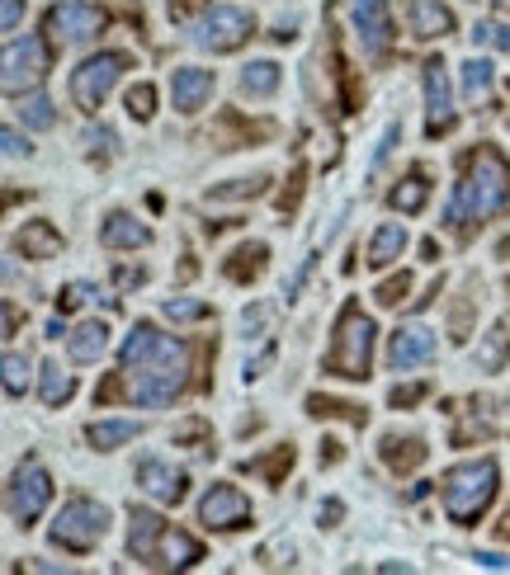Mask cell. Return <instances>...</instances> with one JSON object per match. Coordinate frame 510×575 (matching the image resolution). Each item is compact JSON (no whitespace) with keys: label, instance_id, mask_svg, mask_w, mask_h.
I'll list each match as a JSON object with an SVG mask.
<instances>
[{"label":"cell","instance_id":"cell-1","mask_svg":"<svg viewBox=\"0 0 510 575\" xmlns=\"http://www.w3.org/2000/svg\"><path fill=\"white\" fill-rule=\"evenodd\" d=\"M506 198H510V166H506V156L496 151V147H477L473 156H467L463 180H459V189H453V198H449L445 218H449L453 232H467L473 222L496 218V212L506 208Z\"/></svg>","mask_w":510,"mask_h":575},{"label":"cell","instance_id":"cell-2","mask_svg":"<svg viewBox=\"0 0 510 575\" xmlns=\"http://www.w3.org/2000/svg\"><path fill=\"white\" fill-rule=\"evenodd\" d=\"M496 481H501V472H496L491 457H477V463H459L445 472V514L453 524H473L487 514V505L496 500Z\"/></svg>","mask_w":510,"mask_h":575},{"label":"cell","instance_id":"cell-3","mask_svg":"<svg viewBox=\"0 0 510 575\" xmlns=\"http://www.w3.org/2000/svg\"><path fill=\"white\" fill-rule=\"evenodd\" d=\"M368 358H374V321L364 316V307H354L350 302V307L340 311V321H336V340H331V350H326L321 368L331 372V378L364 382Z\"/></svg>","mask_w":510,"mask_h":575},{"label":"cell","instance_id":"cell-4","mask_svg":"<svg viewBox=\"0 0 510 575\" xmlns=\"http://www.w3.org/2000/svg\"><path fill=\"white\" fill-rule=\"evenodd\" d=\"M194 48H208V52H236L241 42L255 34V20L251 10H236V5H208L198 10L190 24H184Z\"/></svg>","mask_w":510,"mask_h":575},{"label":"cell","instance_id":"cell-5","mask_svg":"<svg viewBox=\"0 0 510 575\" xmlns=\"http://www.w3.org/2000/svg\"><path fill=\"white\" fill-rule=\"evenodd\" d=\"M105 534H109V510L99 505V500H85V496L66 500L62 514H57L52 528H48V538L66 552H90Z\"/></svg>","mask_w":510,"mask_h":575},{"label":"cell","instance_id":"cell-6","mask_svg":"<svg viewBox=\"0 0 510 575\" xmlns=\"http://www.w3.org/2000/svg\"><path fill=\"white\" fill-rule=\"evenodd\" d=\"M184 382H190V358L175 364H142V368H123V396L137 406H170Z\"/></svg>","mask_w":510,"mask_h":575},{"label":"cell","instance_id":"cell-7","mask_svg":"<svg viewBox=\"0 0 510 575\" xmlns=\"http://www.w3.org/2000/svg\"><path fill=\"white\" fill-rule=\"evenodd\" d=\"M123 71H127V57L123 52L90 57V62H81L76 71H71V99H76L85 113H95L99 105H105V95L123 81Z\"/></svg>","mask_w":510,"mask_h":575},{"label":"cell","instance_id":"cell-8","mask_svg":"<svg viewBox=\"0 0 510 575\" xmlns=\"http://www.w3.org/2000/svg\"><path fill=\"white\" fill-rule=\"evenodd\" d=\"M48 500H52V477L42 472L38 463H24L20 472L10 477V491H5V510H10V519L28 528L38 519L42 510H48Z\"/></svg>","mask_w":510,"mask_h":575},{"label":"cell","instance_id":"cell-9","mask_svg":"<svg viewBox=\"0 0 510 575\" xmlns=\"http://www.w3.org/2000/svg\"><path fill=\"white\" fill-rule=\"evenodd\" d=\"M175 358H190L184 344L175 335H161L156 326H133V335L123 340L119 364L123 368H142V364H175Z\"/></svg>","mask_w":510,"mask_h":575},{"label":"cell","instance_id":"cell-10","mask_svg":"<svg viewBox=\"0 0 510 575\" xmlns=\"http://www.w3.org/2000/svg\"><path fill=\"white\" fill-rule=\"evenodd\" d=\"M42 71H48V42L42 38H10L5 42V95H20L24 85L42 81Z\"/></svg>","mask_w":510,"mask_h":575},{"label":"cell","instance_id":"cell-11","mask_svg":"<svg viewBox=\"0 0 510 575\" xmlns=\"http://www.w3.org/2000/svg\"><path fill=\"white\" fill-rule=\"evenodd\" d=\"M198 524L208 528H241L251 524V500L236 491V486H208V496L198 500Z\"/></svg>","mask_w":510,"mask_h":575},{"label":"cell","instance_id":"cell-12","mask_svg":"<svg viewBox=\"0 0 510 575\" xmlns=\"http://www.w3.org/2000/svg\"><path fill=\"white\" fill-rule=\"evenodd\" d=\"M350 20H354V34H360L364 52L368 57H382L392 48V14H388V0H354L350 5Z\"/></svg>","mask_w":510,"mask_h":575},{"label":"cell","instance_id":"cell-13","mask_svg":"<svg viewBox=\"0 0 510 575\" xmlns=\"http://www.w3.org/2000/svg\"><path fill=\"white\" fill-rule=\"evenodd\" d=\"M99 28H105V14L95 5H85V0H62V5H52V14H48V34L66 38V42H90Z\"/></svg>","mask_w":510,"mask_h":575},{"label":"cell","instance_id":"cell-14","mask_svg":"<svg viewBox=\"0 0 510 575\" xmlns=\"http://www.w3.org/2000/svg\"><path fill=\"white\" fill-rule=\"evenodd\" d=\"M453 127V95H449V71L445 62H425V133L439 137Z\"/></svg>","mask_w":510,"mask_h":575},{"label":"cell","instance_id":"cell-15","mask_svg":"<svg viewBox=\"0 0 510 575\" xmlns=\"http://www.w3.org/2000/svg\"><path fill=\"white\" fill-rule=\"evenodd\" d=\"M137 486L156 500V505H180L184 491H190V477H184L180 467L161 463V457H142V463H137Z\"/></svg>","mask_w":510,"mask_h":575},{"label":"cell","instance_id":"cell-16","mask_svg":"<svg viewBox=\"0 0 510 575\" xmlns=\"http://www.w3.org/2000/svg\"><path fill=\"white\" fill-rule=\"evenodd\" d=\"M435 358V330L425 326H397L392 330V344H388V364L402 372V368H421Z\"/></svg>","mask_w":510,"mask_h":575},{"label":"cell","instance_id":"cell-17","mask_svg":"<svg viewBox=\"0 0 510 575\" xmlns=\"http://www.w3.org/2000/svg\"><path fill=\"white\" fill-rule=\"evenodd\" d=\"M194 562H204V542L166 524V528H161V538H156V556H151V566H161V571H184V566H194Z\"/></svg>","mask_w":510,"mask_h":575},{"label":"cell","instance_id":"cell-18","mask_svg":"<svg viewBox=\"0 0 510 575\" xmlns=\"http://www.w3.org/2000/svg\"><path fill=\"white\" fill-rule=\"evenodd\" d=\"M212 71H204V66H180L175 71V81H170V95H175V109L180 113H198L212 99Z\"/></svg>","mask_w":510,"mask_h":575},{"label":"cell","instance_id":"cell-19","mask_svg":"<svg viewBox=\"0 0 510 575\" xmlns=\"http://www.w3.org/2000/svg\"><path fill=\"white\" fill-rule=\"evenodd\" d=\"M99 241H105L109 250H142L151 241V232L137 218H127V212H109L105 227H99Z\"/></svg>","mask_w":510,"mask_h":575},{"label":"cell","instance_id":"cell-20","mask_svg":"<svg viewBox=\"0 0 510 575\" xmlns=\"http://www.w3.org/2000/svg\"><path fill=\"white\" fill-rule=\"evenodd\" d=\"M161 528H166L161 514L133 510V528H127V552H133V562L151 566V548H156V538H161Z\"/></svg>","mask_w":510,"mask_h":575},{"label":"cell","instance_id":"cell-21","mask_svg":"<svg viewBox=\"0 0 510 575\" xmlns=\"http://www.w3.org/2000/svg\"><path fill=\"white\" fill-rule=\"evenodd\" d=\"M402 250H406V227L402 222H382L374 232V241H368V265L388 269L392 260H402Z\"/></svg>","mask_w":510,"mask_h":575},{"label":"cell","instance_id":"cell-22","mask_svg":"<svg viewBox=\"0 0 510 575\" xmlns=\"http://www.w3.org/2000/svg\"><path fill=\"white\" fill-rule=\"evenodd\" d=\"M66 350H71V358H76V364H95V358L109 350V326L105 321L76 326V330H71V340H66Z\"/></svg>","mask_w":510,"mask_h":575},{"label":"cell","instance_id":"cell-23","mask_svg":"<svg viewBox=\"0 0 510 575\" xmlns=\"http://www.w3.org/2000/svg\"><path fill=\"white\" fill-rule=\"evenodd\" d=\"M453 28V14L435 0H411V34L416 38H445Z\"/></svg>","mask_w":510,"mask_h":575},{"label":"cell","instance_id":"cell-24","mask_svg":"<svg viewBox=\"0 0 510 575\" xmlns=\"http://www.w3.org/2000/svg\"><path fill=\"white\" fill-rule=\"evenodd\" d=\"M20 246H24L28 260H52V255H62V232H57L52 222H28Z\"/></svg>","mask_w":510,"mask_h":575},{"label":"cell","instance_id":"cell-25","mask_svg":"<svg viewBox=\"0 0 510 575\" xmlns=\"http://www.w3.org/2000/svg\"><path fill=\"white\" fill-rule=\"evenodd\" d=\"M137 435H142V425H137V420H95L90 429H85V439H90L99 453L119 449V443H133Z\"/></svg>","mask_w":510,"mask_h":575},{"label":"cell","instance_id":"cell-26","mask_svg":"<svg viewBox=\"0 0 510 575\" xmlns=\"http://www.w3.org/2000/svg\"><path fill=\"white\" fill-rule=\"evenodd\" d=\"M506 354H510V330L506 326H491L477 344V368L482 372H501L506 368Z\"/></svg>","mask_w":510,"mask_h":575},{"label":"cell","instance_id":"cell-27","mask_svg":"<svg viewBox=\"0 0 510 575\" xmlns=\"http://www.w3.org/2000/svg\"><path fill=\"white\" fill-rule=\"evenodd\" d=\"M275 90H279V66H275V62H251V66H241V95L265 99V95H275Z\"/></svg>","mask_w":510,"mask_h":575},{"label":"cell","instance_id":"cell-28","mask_svg":"<svg viewBox=\"0 0 510 575\" xmlns=\"http://www.w3.org/2000/svg\"><path fill=\"white\" fill-rule=\"evenodd\" d=\"M38 392H42V406H66V401L76 396V378H71V372H62L57 364H42Z\"/></svg>","mask_w":510,"mask_h":575},{"label":"cell","instance_id":"cell-29","mask_svg":"<svg viewBox=\"0 0 510 575\" xmlns=\"http://www.w3.org/2000/svg\"><path fill=\"white\" fill-rule=\"evenodd\" d=\"M382 463H388L392 472H411L425 463V443L421 439H382Z\"/></svg>","mask_w":510,"mask_h":575},{"label":"cell","instance_id":"cell-30","mask_svg":"<svg viewBox=\"0 0 510 575\" xmlns=\"http://www.w3.org/2000/svg\"><path fill=\"white\" fill-rule=\"evenodd\" d=\"M491 81H496L491 62H482V57L463 62V95H467V99H487V95H491Z\"/></svg>","mask_w":510,"mask_h":575},{"label":"cell","instance_id":"cell-31","mask_svg":"<svg viewBox=\"0 0 510 575\" xmlns=\"http://www.w3.org/2000/svg\"><path fill=\"white\" fill-rule=\"evenodd\" d=\"M425 198H430V184H425V175H406V180L392 189V208H402V212H421V208H425Z\"/></svg>","mask_w":510,"mask_h":575},{"label":"cell","instance_id":"cell-32","mask_svg":"<svg viewBox=\"0 0 510 575\" xmlns=\"http://www.w3.org/2000/svg\"><path fill=\"white\" fill-rule=\"evenodd\" d=\"M265 269V246H241L236 255H232V265H227V279H236V283H246V279H255Z\"/></svg>","mask_w":510,"mask_h":575},{"label":"cell","instance_id":"cell-33","mask_svg":"<svg viewBox=\"0 0 510 575\" xmlns=\"http://www.w3.org/2000/svg\"><path fill=\"white\" fill-rule=\"evenodd\" d=\"M473 42H482V48H496V52H510V20H482V24H473Z\"/></svg>","mask_w":510,"mask_h":575},{"label":"cell","instance_id":"cell-34","mask_svg":"<svg viewBox=\"0 0 510 575\" xmlns=\"http://www.w3.org/2000/svg\"><path fill=\"white\" fill-rule=\"evenodd\" d=\"M20 113H24V123H28V127H38V133H48V127L57 123V113H52V99H48V95H28L24 105H20Z\"/></svg>","mask_w":510,"mask_h":575},{"label":"cell","instance_id":"cell-35","mask_svg":"<svg viewBox=\"0 0 510 575\" xmlns=\"http://www.w3.org/2000/svg\"><path fill=\"white\" fill-rule=\"evenodd\" d=\"M312 415H345L350 425H364V406H350V401H326V396H307Z\"/></svg>","mask_w":510,"mask_h":575},{"label":"cell","instance_id":"cell-36","mask_svg":"<svg viewBox=\"0 0 510 575\" xmlns=\"http://www.w3.org/2000/svg\"><path fill=\"white\" fill-rule=\"evenodd\" d=\"M127 113H133L137 123H147L151 113H156V90H151L147 81H142V85H133V90H127Z\"/></svg>","mask_w":510,"mask_h":575},{"label":"cell","instance_id":"cell-37","mask_svg":"<svg viewBox=\"0 0 510 575\" xmlns=\"http://www.w3.org/2000/svg\"><path fill=\"white\" fill-rule=\"evenodd\" d=\"M161 311H166V321H204L208 316L204 302H190V297H170Z\"/></svg>","mask_w":510,"mask_h":575},{"label":"cell","instance_id":"cell-38","mask_svg":"<svg viewBox=\"0 0 510 575\" xmlns=\"http://www.w3.org/2000/svg\"><path fill=\"white\" fill-rule=\"evenodd\" d=\"M28 387V364L20 354H5V396H24Z\"/></svg>","mask_w":510,"mask_h":575},{"label":"cell","instance_id":"cell-39","mask_svg":"<svg viewBox=\"0 0 510 575\" xmlns=\"http://www.w3.org/2000/svg\"><path fill=\"white\" fill-rule=\"evenodd\" d=\"M90 297H99L90 283H66L62 293H57V311H76V307H85Z\"/></svg>","mask_w":510,"mask_h":575},{"label":"cell","instance_id":"cell-40","mask_svg":"<svg viewBox=\"0 0 510 575\" xmlns=\"http://www.w3.org/2000/svg\"><path fill=\"white\" fill-rule=\"evenodd\" d=\"M406 293H411V279L406 274H392L388 283H378L374 297H378V307H397V302H402Z\"/></svg>","mask_w":510,"mask_h":575},{"label":"cell","instance_id":"cell-41","mask_svg":"<svg viewBox=\"0 0 510 575\" xmlns=\"http://www.w3.org/2000/svg\"><path fill=\"white\" fill-rule=\"evenodd\" d=\"M241 467H246V472H265V477L275 481L283 467H293V449H289V443H283V449H275V457H269V463H241Z\"/></svg>","mask_w":510,"mask_h":575},{"label":"cell","instance_id":"cell-42","mask_svg":"<svg viewBox=\"0 0 510 575\" xmlns=\"http://www.w3.org/2000/svg\"><path fill=\"white\" fill-rule=\"evenodd\" d=\"M85 147H90V156H113L119 137H113V127H90V133H85Z\"/></svg>","mask_w":510,"mask_h":575},{"label":"cell","instance_id":"cell-43","mask_svg":"<svg viewBox=\"0 0 510 575\" xmlns=\"http://www.w3.org/2000/svg\"><path fill=\"white\" fill-rule=\"evenodd\" d=\"M265 184H269L265 175H255V180H236V189H212V198H246V194L255 198V194L265 189Z\"/></svg>","mask_w":510,"mask_h":575},{"label":"cell","instance_id":"cell-44","mask_svg":"<svg viewBox=\"0 0 510 575\" xmlns=\"http://www.w3.org/2000/svg\"><path fill=\"white\" fill-rule=\"evenodd\" d=\"M20 20H24V0H0V24H5V34H20Z\"/></svg>","mask_w":510,"mask_h":575},{"label":"cell","instance_id":"cell-45","mask_svg":"<svg viewBox=\"0 0 510 575\" xmlns=\"http://www.w3.org/2000/svg\"><path fill=\"white\" fill-rule=\"evenodd\" d=\"M312 265H317V255H307V260L298 265V274H293L289 283H283V297H289V302H293L298 293H303V283H307V274H312Z\"/></svg>","mask_w":510,"mask_h":575},{"label":"cell","instance_id":"cell-46","mask_svg":"<svg viewBox=\"0 0 510 575\" xmlns=\"http://www.w3.org/2000/svg\"><path fill=\"white\" fill-rule=\"evenodd\" d=\"M421 396H425V387H421V382H411V387H397V392H392V406H416Z\"/></svg>","mask_w":510,"mask_h":575},{"label":"cell","instance_id":"cell-47","mask_svg":"<svg viewBox=\"0 0 510 575\" xmlns=\"http://www.w3.org/2000/svg\"><path fill=\"white\" fill-rule=\"evenodd\" d=\"M0 147H5V156H28V142L14 133V127H5V133H0Z\"/></svg>","mask_w":510,"mask_h":575},{"label":"cell","instance_id":"cell-48","mask_svg":"<svg viewBox=\"0 0 510 575\" xmlns=\"http://www.w3.org/2000/svg\"><path fill=\"white\" fill-rule=\"evenodd\" d=\"M473 562H477L482 571H510V556H501V552H477Z\"/></svg>","mask_w":510,"mask_h":575},{"label":"cell","instance_id":"cell-49","mask_svg":"<svg viewBox=\"0 0 510 575\" xmlns=\"http://www.w3.org/2000/svg\"><path fill=\"white\" fill-rule=\"evenodd\" d=\"M397 133H402V127H388V133H382V142H378V151H374V166H382V161H388V151H392V142H397Z\"/></svg>","mask_w":510,"mask_h":575},{"label":"cell","instance_id":"cell-50","mask_svg":"<svg viewBox=\"0 0 510 575\" xmlns=\"http://www.w3.org/2000/svg\"><path fill=\"white\" fill-rule=\"evenodd\" d=\"M269 358H275V350H265L260 358H255V364H246V382H255V378H260V368L269 364Z\"/></svg>","mask_w":510,"mask_h":575},{"label":"cell","instance_id":"cell-51","mask_svg":"<svg viewBox=\"0 0 510 575\" xmlns=\"http://www.w3.org/2000/svg\"><path fill=\"white\" fill-rule=\"evenodd\" d=\"M119 283H123V288H133V283H142V269H119Z\"/></svg>","mask_w":510,"mask_h":575},{"label":"cell","instance_id":"cell-52","mask_svg":"<svg viewBox=\"0 0 510 575\" xmlns=\"http://www.w3.org/2000/svg\"><path fill=\"white\" fill-rule=\"evenodd\" d=\"M340 457V443H321V463H336Z\"/></svg>","mask_w":510,"mask_h":575}]
</instances>
